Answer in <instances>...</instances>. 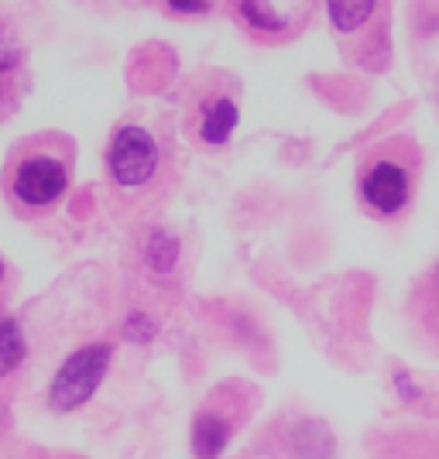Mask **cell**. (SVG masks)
Returning a JSON list of instances; mask_svg holds the SVG:
<instances>
[{"mask_svg": "<svg viewBox=\"0 0 439 459\" xmlns=\"http://www.w3.org/2000/svg\"><path fill=\"white\" fill-rule=\"evenodd\" d=\"M124 333L131 336L134 343H145V340H152L154 323L145 316V312H131V316H127V323H124Z\"/></svg>", "mask_w": 439, "mask_h": 459, "instance_id": "11", "label": "cell"}, {"mask_svg": "<svg viewBox=\"0 0 439 459\" xmlns=\"http://www.w3.org/2000/svg\"><path fill=\"white\" fill-rule=\"evenodd\" d=\"M110 357H114V350L107 343H90L76 353H69V360L58 367L52 387H48L52 411H73V408L90 402L103 381V374H107V367H110Z\"/></svg>", "mask_w": 439, "mask_h": 459, "instance_id": "3", "label": "cell"}, {"mask_svg": "<svg viewBox=\"0 0 439 459\" xmlns=\"http://www.w3.org/2000/svg\"><path fill=\"white\" fill-rule=\"evenodd\" d=\"M145 261L158 274H169L179 264V240H175L169 230H152L148 247H145Z\"/></svg>", "mask_w": 439, "mask_h": 459, "instance_id": "8", "label": "cell"}, {"mask_svg": "<svg viewBox=\"0 0 439 459\" xmlns=\"http://www.w3.org/2000/svg\"><path fill=\"white\" fill-rule=\"evenodd\" d=\"M7 69H14V56L11 52H0V73H7Z\"/></svg>", "mask_w": 439, "mask_h": 459, "instance_id": "14", "label": "cell"}, {"mask_svg": "<svg viewBox=\"0 0 439 459\" xmlns=\"http://www.w3.org/2000/svg\"><path fill=\"white\" fill-rule=\"evenodd\" d=\"M395 384H401V394H405V398H416V394H419V387L412 384V377H408L405 370H399V374H395Z\"/></svg>", "mask_w": 439, "mask_h": 459, "instance_id": "13", "label": "cell"}, {"mask_svg": "<svg viewBox=\"0 0 439 459\" xmlns=\"http://www.w3.org/2000/svg\"><path fill=\"white\" fill-rule=\"evenodd\" d=\"M52 134L39 141H24L18 154H11V165L4 175V189L11 206L24 212L48 210L69 189L73 178V141L56 137V144H48Z\"/></svg>", "mask_w": 439, "mask_h": 459, "instance_id": "1", "label": "cell"}, {"mask_svg": "<svg viewBox=\"0 0 439 459\" xmlns=\"http://www.w3.org/2000/svg\"><path fill=\"white\" fill-rule=\"evenodd\" d=\"M107 169L120 189H137L158 172V144L145 127H120L107 152Z\"/></svg>", "mask_w": 439, "mask_h": 459, "instance_id": "4", "label": "cell"}, {"mask_svg": "<svg viewBox=\"0 0 439 459\" xmlns=\"http://www.w3.org/2000/svg\"><path fill=\"white\" fill-rule=\"evenodd\" d=\"M374 7L378 4H371V0H357V4H340V0H333V4H326V11H329V21L337 24V31H357L364 21L374 18Z\"/></svg>", "mask_w": 439, "mask_h": 459, "instance_id": "9", "label": "cell"}, {"mask_svg": "<svg viewBox=\"0 0 439 459\" xmlns=\"http://www.w3.org/2000/svg\"><path fill=\"white\" fill-rule=\"evenodd\" d=\"M0 281H4V261H0Z\"/></svg>", "mask_w": 439, "mask_h": 459, "instance_id": "15", "label": "cell"}, {"mask_svg": "<svg viewBox=\"0 0 439 459\" xmlns=\"http://www.w3.org/2000/svg\"><path fill=\"white\" fill-rule=\"evenodd\" d=\"M237 14L248 21L254 31H261V35H282V31H288V18H282L268 4H237Z\"/></svg>", "mask_w": 439, "mask_h": 459, "instance_id": "10", "label": "cell"}, {"mask_svg": "<svg viewBox=\"0 0 439 459\" xmlns=\"http://www.w3.org/2000/svg\"><path fill=\"white\" fill-rule=\"evenodd\" d=\"M24 353H28V346H24L21 325L7 316H0V377H7L24 360Z\"/></svg>", "mask_w": 439, "mask_h": 459, "instance_id": "7", "label": "cell"}, {"mask_svg": "<svg viewBox=\"0 0 439 459\" xmlns=\"http://www.w3.org/2000/svg\"><path fill=\"white\" fill-rule=\"evenodd\" d=\"M169 7L179 11V14H206V11H210V4H206V0H172Z\"/></svg>", "mask_w": 439, "mask_h": 459, "instance_id": "12", "label": "cell"}, {"mask_svg": "<svg viewBox=\"0 0 439 459\" xmlns=\"http://www.w3.org/2000/svg\"><path fill=\"white\" fill-rule=\"evenodd\" d=\"M237 127V103L227 96H213L206 100L203 114H199V141L203 144H227V137Z\"/></svg>", "mask_w": 439, "mask_h": 459, "instance_id": "6", "label": "cell"}, {"mask_svg": "<svg viewBox=\"0 0 439 459\" xmlns=\"http://www.w3.org/2000/svg\"><path fill=\"white\" fill-rule=\"evenodd\" d=\"M361 199L378 216H399L412 199V158L401 148L374 154L361 175Z\"/></svg>", "mask_w": 439, "mask_h": 459, "instance_id": "2", "label": "cell"}, {"mask_svg": "<svg viewBox=\"0 0 439 459\" xmlns=\"http://www.w3.org/2000/svg\"><path fill=\"white\" fill-rule=\"evenodd\" d=\"M230 421L220 411H199L192 421V453L196 459H220L230 442Z\"/></svg>", "mask_w": 439, "mask_h": 459, "instance_id": "5", "label": "cell"}]
</instances>
